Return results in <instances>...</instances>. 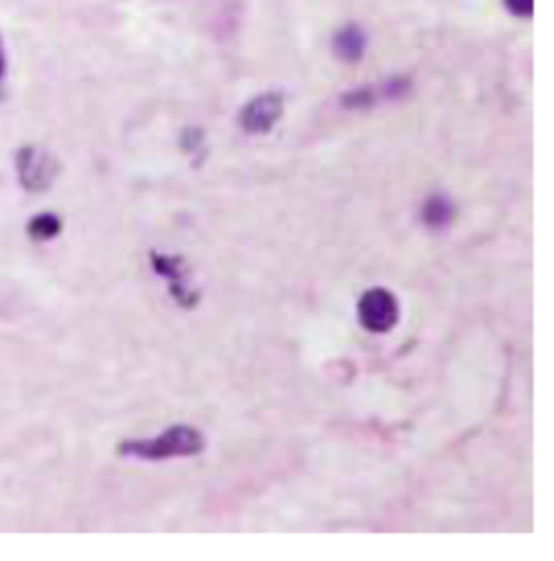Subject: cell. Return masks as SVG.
<instances>
[{"label": "cell", "mask_w": 554, "mask_h": 561, "mask_svg": "<svg viewBox=\"0 0 554 561\" xmlns=\"http://www.w3.org/2000/svg\"><path fill=\"white\" fill-rule=\"evenodd\" d=\"M505 7L518 18L533 16V0H505Z\"/></svg>", "instance_id": "cell-8"}, {"label": "cell", "mask_w": 554, "mask_h": 561, "mask_svg": "<svg viewBox=\"0 0 554 561\" xmlns=\"http://www.w3.org/2000/svg\"><path fill=\"white\" fill-rule=\"evenodd\" d=\"M455 206L453 202L444 198V195H431V198L422 206V221L429 228H444L453 221Z\"/></svg>", "instance_id": "cell-6"}, {"label": "cell", "mask_w": 554, "mask_h": 561, "mask_svg": "<svg viewBox=\"0 0 554 561\" xmlns=\"http://www.w3.org/2000/svg\"><path fill=\"white\" fill-rule=\"evenodd\" d=\"M204 449V438L193 427L176 425L169 427L158 438L128 440L120 445L122 455H133L141 460H167V458H187Z\"/></svg>", "instance_id": "cell-1"}, {"label": "cell", "mask_w": 554, "mask_h": 561, "mask_svg": "<svg viewBox=\"0 0 554 561\" xmlns=\"http://www.w3.org/2000/svg\"><path fill=\"white\" fill-rule=\"evenodd\" d=\"M59 165L55 156L44 148L29 146L22 148L18 154V176L24 189L29 191H46L50 182L55 180Z\"/></svg>", "instance_id": "cell-3"}, {"label": "cell", "mask_w": 554, "mask_h": 561, "mask_svg": "<svg viewBox=\"0 0 554 561\" xmlns=\"http://www.w3.org/2000/svg\"><path fill=\"white\" fill-rule=\"evenodd\" d=\"M366 50V35L358 26H345L334 37V52L342 61H360Z\"/></svg>", "instance_id": "cell-5"}, {"label": "cell", "mask_w": 554, "mask_h": 561, "mask_svg": "<svg viewBox=\"0 0 554 561\" xmlns=\"http://www.w3.org/2000/svg\"><path fill=\"white\" fill-rule=\"evenodd\" d=\"M284 113V100L280 94H262L249 100L241 115L239 124L252 135H265L277 124Z\"/></svg>", "instance_id": "cell-4"}, {"label": "cell", "mask_w": 554, "mask_h": 561, "mask_svg": "<svg viewBox=\"0 0 554 561\" xmlns=\"http://www.w3.org/2000/svg\"><path fill=\"white\" fill-rule=\"evenodd\" d=\"M358 319L362 328L373 334L390 332L399 321V302L388 289H368L358 302Z\"/></svg>", "instance_id": "cell-2"}, {"label": "cell", "mask_w": 554, "mask_h": 561, "mask_svg": "<svg viewBox=\"0 0 554 561\" xmlns=\"http://www.w3.org/2000/svg\"><path fill=\"white\" fill-rule=\"evenodd\" d=\"M59 232H61V219L57 215H50V213L33 217L31 224H29V234L37 241L55 239Z\"/></svg>", "instance_id": "cell-7"}, {"label": "cell", "mask_w": 554, "mask_h": 561, "mask_svg": "<svg viewBox=\"0 0 554 561\" xmlns=\"http://www.w3.org/2000/svg\"><path fill=\"white\" fill-rule=\"evenodd\" d=\"M7 70V55H5V44H3V37H0V81H3ZM0 98H3V85H0Z\"/></svg>", "instance_id": "cell-9"}]
</instances>
